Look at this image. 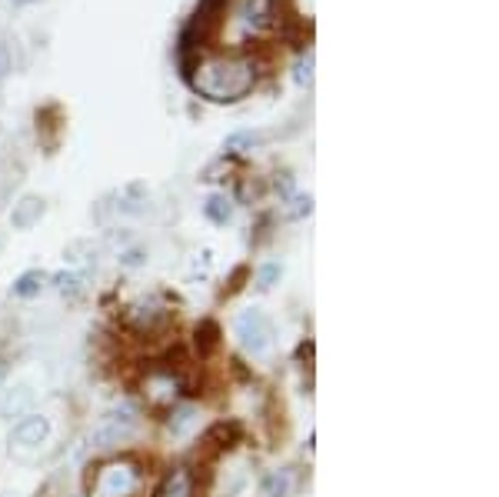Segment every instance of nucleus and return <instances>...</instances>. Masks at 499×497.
Returning <instances> with one entry per match:
<instances>
[{"instance_id": "7", "label": "nucleus", "mask_w": 499, "mask_h": 497, "mask_svg": "<svg viewBox=\"0 0 499 497\" xmlns=\"http://www.w3.org/2000/svg\"><path fill=\"white\" fill-rule=\"evenodd\" d=\"M40 217H44V201H40V197H24L20 204L13 207L11 224L17 230H30L40 220Z\"/></svg>"}, {"instance_id": "3", "label": "nucleus", "mask_w": 499, "mask_h": 497, "mask_svg": "<svg viewBox=\"0 0 499 497\" xmlns=\"http://www.w3.org/2000/svg\"><path fill=\"white\" fill-rule=\"evenodd\" d=\"M233 331H237L240 347L253 357H266L270 347H274V324L263 311H243L237 320H233Z\"/></svg>"}, {"instance_id": "16", "label": "nucleus", "mask_w": 499, "mask_h": 497, "mask_svg": "<svg viewBox=\"0 0 499 497\" xmlns=\"http://www.w3.org/2000/svg\"><path fill=\"white\" fill-rule=\"evenodd\" d=\"M297 84H310V77H313V54H307V57H299V64H297Z\"/></svg>"}, {"instance_id": "12", "label": "nucleus", "mask_w": 499, "mask_h": 497, "mask_svg": "<svg viewBox=\"0 0 499 497\" xmlns=\"http://www.w3.org/2000/svg\"><path fill=\"white\" fill-rule=\"evenodd\" d=\"M290 487H293V477H290L287 471L270 474V477L263 481V491H266V497H287Z\"/></svg>"}, {"instance_id": "10", "label": "nucleus", "mask_w": 499, "mask_h": 497, "mask_svg": "<svg viewBox=\"0 0 499 497\" xmlns=\"http://www.w3.org/2000/svg\"><path fill=\"white\" fill-rule=\"evenodd\" d=\"M44 284H47V274H44V270H27V274H20V277L13 281V294H17V297H37V294L44 291Z\"/></svg>"}, {"instance_id": "4", "label": "nucleus", "mask_w": 499, "mask_h": 497, "mask_svg": "<svg viewBox=\"0 0 499 497\" xmlns=\"http://www.w3.org/2000/svg\"><path fill=\"white\" fill-rule=\"evenodd\" d=\"M140 427V418L134 414L130 408H120V410H110L107 418H100V424L94 427V434H90V444L94 447H120L127 444L134 434H137Z\"/></svg>"}, {"instance_id": "8", "label": "nucleus", "mask_w": 499, "mask_h": 497, "mask_svg": "<svg viewBox=\"0 0 499 497\" xmlns=\"http://www.w3.org/2000/svg\"><path fill=\"white\" fill-rule=\"evenodd\" d=\"M130 320L137 324L140 331H153V327H160L170 320V311H163V307H153V304H137L130 311Z\"/></svg>"}, {"instance_id": "17", "label": "nucleus", "mask_w": 499, "mask_h": 497, "mask_svg": "<svg viewBox=\"0 0 499 497\" xmlns=\"http://www.w3.org/2000/svg\"><path fill=\"white\" fill-rule=\"evenodd\" d=\"M280 277V264H266V268L260 270V287L266 291V287H274V281Z\"/></svg>"}, {"instance_id": "19", "label": "nucleus", "mask_w": 499, "mask_h": 497, "mask_svg": "<svg viewBox=\"0 0 499 497\" xmlns=\"http://www.w3.org/2000/svg\"><path fill=\"white\" fill-rule=\"evenodd\" d=\"M11 4H34V0H11Z\"/></svg>"}, {"instance_id": "11", "label": "nucleus", "mask_w": 499, "mask_h": 497, "mask_svg": "<svg viewBox=\"0 0 499 497\" xmlns=\"http://www.w3.org/2000/svg\"><path fill=\"white\" fill-rule=\"evenodd\" d=\"M203 214L210 217L213 224H226V220L233 217V204H230V197H226V194H213L210 201L203 204Z\"/></svg>"}, {"instance_id": "6", "label": "nucleus", "mask_w": 499, "mask_h": 497, "mask_svg": "<svg viewBox=\"0 0 499 497\" xmlns=\"http://www.w3.org/2000/svg\"><path fill=\"white\" fill-rule=\"evenodd\" d=\"M153 497H193V474L187 468H174L157 487Z\"/></svg>"}, {"instance_id": "9", "label": "nucleus", "mask_w": 499, "mask_h": 497, "mask_svg": "<svg viewBox=\"0 0 499 497\" xmlns=\"http://www.w3.org/2000/svg\"><path fill=\"white\" fill-rule=\"evenodd\" d=\"M147 391H153L157 401H170V397H176V391H180V381H176L174 374H167V370H157L147 381Z\"/></svg>"}, {"instance_id": "1", "label": "nucleus", "mask_w": 499, "mask_h": 497, "mask_svg": "<svg viewBox=\"0 0 499 497\" xmlns=\"http://www.w3.org/2000/svg\"><path fill=\"white\" fill-rule=\"evenodd\" d=\"M253 64L250 61H240V57H220V61H210V64L200 67L197 77H190V84L197 94H203L207 101L213 104H233L240 97H247L253 90Z\"/></svg>"}, {"instance_id": "18", "label": "nucleus", "mask_w": 499, "mask_h": 497, "mask_svg": "<svg viewBox=\"0 0 499 497\" xmlns=\"http://www.w3.org/2000/svg\"><path fill=\"white\" fill-rule=\"evenodd\" d=\"M4 377H7V364H4V360H0V381H4Z\"/></svg>"}, {"instance_id": "5", "label": "nucleus", "mask_w": 499, "mask_h": 497, "mask_svg": "<svg viewBox=\"0 0 499 497\" xmlns=\"http://www.w3.org/2000/svg\"><path fill=\"white\" fill-rule=\"evenodd\" d=\"M50 437V421L44 414H27L20 421L13 424L11 431V444L20 447V451H37V447L47 444Z\"/></svg>"}, {"instance_id": "14", "label": "nucleus", "mask_w": 499, "mask_h": 497, "mask_svg": "<svg viewBox=\"0 0 499 497\" xmlns=\"http://www.w3.org/2000/svg\"><path fill=\"white\" fill-rule=\"evenodd\" d=\"M193 424H197V410H193V408H180L174 418H170V431H174V434H187Z\"/></svg>"}, {"instance_id": "15", "label": "nucleus", "mask_w": 499, "mask_h": 497, "mask_svg": "<svg viewBox=\"0 0 499 497\" xmlns=\"http://www.w3.org/2000/svg\"><path fill=\"white\" fill-rule=\"evenodd\" d=\"M80 284H84V277H77V274H57L53 277V287L61 294H80Z\"/></svg>"}, {"instance_id": "2", "label": "nucleus", "mask_w": 499, "mask_h": 497, "mask_svg": "<svg viewBox=\"0 0 499 497\" xmlns=\"http://www.w3.org/2000/svg\"><path fill=\"white\" fill-rule=\"evenodd\" d=\"M140 487V471L134 460H110L94 477L90 497H130Z\"/></svg>"}, {"instance_id": "13", "label": "nucleus", "mask_w": 499, "mask_h": 497, "mask_svg": "<svg viewBox=\"0 0 499 497\" xmlns=\"http://www.w3.org/2000/svg\"><path fill=\"white\" fill-rule=\"evenodd\" d=\"M17 391H20V394H7L4 397V401H0V410H4V414H17V410H24L27 404H30V387H17Z\"/></svg>"}]
</instances>
